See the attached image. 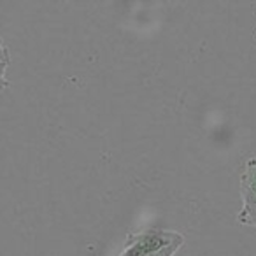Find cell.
I'll return each instance as SVG.
<instances>
[{"label":"cell","instance_id":"3957f363","mask_svg":"<svg viewBox=\"0 0 256 256\" xmlns=\"http://www.w3.org/2000/svg\"><path fill=\"white\" fill-rule=\"evenodd\" d=\"M8 67H9V58L0 60V92H4V90L9 88V81H8V78H6Z\"/></svg>","mask_w":256,"mask_h":256},{"label":"cell","instance_id":"277c9868","mask_svg":"<svg viewBox=\"0 0 256 256\" xmlns=\"http://www.w3.org/2000/svg\"><path fill=\"white\" fill-rule=\"evenodd\" d=\"M6 58H9V50L4 46V40L0 39V60H6Z\"/></svg>","mask_w":256,"mask_h":256},{"label":"cell","instance_id":"6da1fadb","mask_svg":"<svg viewBox=\"0 0 256 256\" xmlns=\"http://www.w3.org/2000/svg\"><path fill=\"white\" fill-rule=\"evenodd\" d=\"M182 246V234L150 226L137 234H128L120 256H174Z\"/></svg>","mask_w":256,"mask_h":256},{"label":"cell","instance_id":"7a4b0ae2","mask_svg":"<svg viewBox=\"0 0 256 256\" xmlns=\"http://www.w3.org/2000/svg\"><path fill=\"white\" fill-rule=\"evenodd\" d=\"M242 207L237 214L240 224L256 228V158L246 162L240 172Z\"/></svg>","mask_w":256,"mask_h":256}]
</instances>
